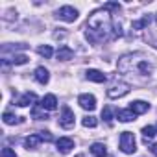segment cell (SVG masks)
I'll return each mask as SVG.
<instances>
[{
  "instance_id": "obj_7",
  "label": "cell",
  "mask_w": 157,
  "mask_h": 157,
  "mask_svg": "<svg viewBox=\"0 0 157 157\" xmlns=\"http://www.w3.org/2000/svg\"><path fill=\"white\" fill-rule=\"evenodd\" d=\"M78 104H80L85 111H94V107H96V98H94L93 94H80Z\"/></svg>"
},
{
  "instance_id": "obj_14",
  "label": "cell",
  "mask_w": 157,
  "mask_h": 157,
  "mask_svg": "<svg viewBox=\"0 0 157 157\" xmlns=\"http://www.w3.org/2000/svg\"><path fill=\"white\" fill-rule=\"evenodd\" d=\"M41 107L46 109V111H54V109H57V98H56L54 94H46V96L43 98V102H41Z\"/></svg>"
},
{
  "instance_id": "obj_4",
  "label": "cell",
  "mask_w": 157,
  "mask_h": 157,
  "mask_svg": "<svg viewBox=\"0 0 157 157\" xmlns=\"http://www.w3.org/2000/svg\"><path fill=\"white\" fill-rule=\"evenodd\" d=\"M129 89H131V85L129 83H126V82H115L109 89H107V96L109 98H122V96H126L128 93H129Z\"/></svg>"
},
{
  "instance_id": "obj_33",
  "label": "cell",
  "mask_w": 157,
  "mask_h": 157,
  "mask_svg": "<svg viewBox=\"0 0 157 157\" xmlns=\"http://www.w3.org/2000/svg\"><path fill=\"white\" fill-rule=\"evenodd\" d=\"M155 129H157V126H155Z\"/></svg>"
},
{
  "instance_id": "obj_8",
  "label": "cell",
  "mask_w": 157,
  "mask_h": 157,
  "mask_svg": "<svg viewBox=\"0 0 157 157\" xmlns=\"http://www.w3.org/2000/svg\"><path fill=\"white\" fill-rule=\"evenodd\" d=\"M56 144H57V150H59L61 153H68V151H72V148H74V140L68 139V137H61V139H57Z\"/></svg>"
},
{
  "instance_id": "obj_21",
  "label": "cell",
  "mask_w": 157,
  "mask_h": 157,
  "mask_svg": "<svg viewBox=\"0 0 157 157\" xmlns=\"http://www.w3.org/2000/svg\"><path fill=\"white\" fill-rule=\"evenodd\" d=\"M32 117H33V118H37V120H46V118H48V115L44 113V109L41 111V109H39V105H35V107H33Z\"/></svg>"
},
{
  "instance_id": "obj_3",
  "label": "cell",
  "mask_w": 157,
  "mask_h": 157,
  "mask_svg": "<svg viewBox=\"0 0 157 157\" xmlns=\"http://www.w3.org/2000/svg\"><path fill=\"white\" fill-rule=\"evenodd\" d=\"M120 150H122L124 153H128V155L135 153V150H137V140H135V135H133L131 131H124V133L120 135Z\"/></svg>"
},
{
  "instance_id": "obj_19",
  "label": "cell",
  "mask_w": 157,
  "mask_h": 157,
  "mask_svg": "<svg viewBox=\"0 0 157 157\" xmlns=\"http://www.w3.org/2000/svg\"><path fill=\"white\" fill-rule=\"evenodd\" d=\"M155 133H157L155 126H144V128H142V137H144V142H148V140H150Z\"/></svg>"
},
{
  "instance_id": "obj_11",
  "label": "cell",
  "mask_w": 157,
  "mask_h": 157,
  "mask_svg": "<svg viewBox=\"0 0 157 157\" xmlns=\"http://www.w3.org/2000/svg\"><path fill=\"white\" fill-rule=\"evenodd\" d=\"M41 142H43V139L39 137V133H33V135H30V137L24 139V148L26 150H37Z\"/></svg>"
},
{
  "instance_id": "obj_31",
  "label": "cell",
  "mask_w": 157,
  "mask_h": 157,
  "mask_svg": "<svg viewBox=\"0 0 157 157\" xmlns=\"http://www.w3.org/2000/svg\"><path fill=\"white\" fill-rule=\"evenodd\" d=\"M78 157H85V155H78Z\"/></svg>"
},
{
  "instance_id": "obj_22",
  "label": "cell",
  "mask_w": 157,
  "mask_h": 157,
  "mask_svg": "<svg viewBox=\"0 0 157 157\" xmlns=\"http://www.w3.org/2000/svg\"><path fill=\"white\" fill-rule=\"evenodd\" d=\"M102 118H104L107 124H113V111H111L109 105H105V107L102 109Z\"/></svg>"
},
{
  "instance_id": "obj_29",
  "label": "cell",
  "mask_w": 157,
  "mask_h": 157,
  "mask_svg": "<svg viewBox=\"0 0 157 157\" xmlns=\"http://www.w3.org/2000/svg\"><path fill=\"white\" fill-rule=\"evenodd\" d=\"M150 150H151V153H153V155H157V144H151V146H150Z\"/></svg>"
},
{
  "instance_id": "obj_10",
  "label": "cell",
  "mask_w": 157,
  "mask_h": 157,
  "mask_svg": "<svg viewBox=\"0 0 157 157\" xmlns=\"http://www.w3.org/2000/svg\"><path fill=\"white\" fill-rule=\"evenodd\" d=\"M35 102H37V94H35V93H24V94L17 100V105L28 107V105H33Z\"/></svg>"
},
{
  "instance_id": "obj_6",
  "label": "cell",
  "mask_w": 157,
  "mask_h": 157,
  "mask_svg": "<svg viewBox=\"0 0 157 157\" xmlns=\"http://www.w3.org/2000/svg\"><path fill=\"white\" fill-rule=\"evenodd\" d=\"M59 124H61V128H65V129H70V128L74 126V111H72L68 105H65V107L61 109Z\"/></svg>"
},
{
  "instance_id": "obj_17",
  "label": "cell",
  "mask_w": 157,
  "mask_h": 157,
  "mask_svg": "<svg viewBox=\"0 0 157 157\" xmlns=\"http://www.w3.org/2000/svg\"><path fill=\"white\" fill-rule=\"evenodd\" d=\"M91 153H93L94 157H107V150H105V146H104L102 142H94V144L91 146Z\"/></svg>"
},
{
  "instance_id": "obj_9",
  "label": "cell",
  "mask_w": 157,
  "mask_h": 157,
  "mask_svg": "<svg viewBox=\"0 0 157 157\" xmlns=\"http://www.w3.org/2000/svg\"><path fill=\"white\" fill-rule=\"evenodd\" d=\"M85 76H87V80H89V82H94V83H104V82L107 80L105 74L100 72V70H96V68H89V70L85 72Z\"/></svg>"
},
{
  "instance_id": "obj_2",
  "label": "cell",
  "mask_w": 157,
  "mask_h": 157,
  "mask_svg": "<svg viewBox=\"0 0 157 157\" xmlns=\"http://www.w3.org/2000/svg\"><path fill=\"white\" fill-rule=\"evenodd\" d=\"M118 70L120 72H133L135 70V72H139L142 76H150L151 70H153V67L140 54H135V56L128 54V56H124V57L118 59Z\"/></svg>"
},
{
  "instance_id": "obj_15",
  "label": "cell",
  "mask_w": 157,
  "mask_h": 157,
  "mask_svg": "<svg viewBox=\"0 0 157 157\" xmlns=\"http://www.w3.org/2000/svg\"><path fill=\"white\" fill-rule=\"evenodd\" d=\"M129 109H131L135 115H142V113H146V111L150 109V104H148V102H142V100H135V102H131Z\"/></svg>"
},
{
  "instance_id": "obj_24",
  "label": "cell",
  "mask_w": 157,
  "mask_h": 157,
  "mask_svg": "<svg viewBox=\"0 0 157 157\" xmlns=\"http://www.w3.org/2000/svg\"><path fill=\"white\" fill-rule=\"evenodd\" d=\"M82 124H83L85 128H96V124H98V120H96L94 117H91V115H89V117H85V118L82 120Z\"/></svg>"
},
{
  "instance_id": "obj_23",
  "label": "cell",
  "mask_w": 157,
  "mask_h": 157,
  "mask_svg": "<svg viewBox=\"0 0 157 157\" xmlns=\"http://www.w3.org/2000/svg\"><path fill=\"white\" fill-rule=\"evenodd\" d=\"M148 24H150V17L146 15V17H142L140 21L133 22V28H135V30H142V28H144V26H148Z\"/></svg>"
},
{
  "instance_id": "obj_26",
  "label": "cell",
  "mask_w": 157,
  "mask_h": 157,
  "mask_svg": "<svg viewBox=\"0 0 157 157\" xmlns=\"http://www.w3.org/2000/svg\"><path fill=\"white\" fill-rule=\"evenodd\" d=\"M104 10H107V11H118L120 10V4L118 2H107L104 6Z\"/></svg>"
},
{
  "instance_id": "obj_12",
  "label": "cell",
  "mask_w": 157,
  "mask_h": 157,
  "mask_svg": "<svg viewBox=\"0 0 157 157\" xmlns=\"http://www.w3.org/2000/svg\"><path fill=\"white\" fill-rule=\"evenodd\" d=\"M33 76H35V80H37L41 85H46L48 80H50V74H48V70H46L44 67H37L35 72H33Z\"/></svg>"
},
{
  "instance_id": "obj_16",
  "label": "cell",
  "mask_w": 157,
  "mask_h": 157,
  "mask_svg": "<svg viewBox=\"0 0 157 157\" xmlns=\"http://www.w3.org/2000/svg\"><path fill=\"white\" fill-rule=\"evenodd\" d=\"M117 118H118L120 122H133V120L137 118V115H135L131 109H118V111H117Z\"/></svg>"
},
{
  "instance_id": "obj_28",
  "label": "cell",
  "mask_w": 157,
  "mask_h": 157,
  "mask_svg": "<svg viewBox=\"0 0 157 157\" xmlns=\"http://www.w3.org/2000/svg\"><path fill=\"white\" fill-rule=\"evenodd\" d=\"M39 137L43 139V140H46V142H50L54 137H52V133L50 131H39Z\"/></svg>"
},
{
  "instance_id": "obj_20",
  "label": "cell",
  "mask_w": 157,
  "mask_h": 157,
  "mask_svg": "<svg viewBox=\"0 0 157 157\" xmlns=\"http://www.w3.org/2000/svg\"><path fill=\"white\" fill-rule=\"evenodd\" d=\"M37 52H39V56H43V57H52V54H54V50H52V46H48V44H41L39 48H37Z\"/></svg>"
},
{
  "instance_id": "obj_1",
  "label": "cell",
  "mask_w": 157,
  "mask_h": 157,
  "mask_svg": "<svg viewBox=\"0 0 157 157\" xmlns=\"http://www.w3.org/2000/svg\"><path fill=\"white\" fill-rule=\"evenodd\" d=\"M115 21L111 17V13L107 10H96L91 13L89 21H87V39L91 43H102L107 39L117 37L115 35Z\"/></svg>"
},
{
  "instance_id": "obj_18",
  "label": "cell",
  "mask_w": 157,
  "mask_h": 157,
  "mask_svg": "<svg viewBox=\"0 0 157 157\" xmlns=\"http://www.w3.org/2000/svg\"><path fill=\"white\" fill-rule=\"evenodd\" d=\"M4 124H8V126H13V124H19L21 122V117H17V115H13V113H4Z\"/></svg>"
},
{
  "instance_id": "obj_13",
  "label": "cell",
  "mask_w": 157,
  "mask_h": 157,
  "mask_svg": "<svg viewBox=\"0 0 157 157\" xmlns=\"http://www.w3.org/2000/svg\"><path fill=\"white\" fill-rule=\"evenodd\" d=\"M57 59L59 61H68V59H72L74 57V50L70 48V46H67V44H63V46H59V50H57Z\"/></svg>"
},
{
  "instance_id": "obj_5",
  "label": "cell",
  "mask_w": 157,
  "mask_h": 157,
  "mask_svg": "<svg viewBox=\"0 0 157 157\" xmlns=\"http://www.w3.org/2000/svg\"><path fill=\"white\" fill-rule=\"evenodd\" d=\"M56 17L59 21H65V22H74L78 19V10L72 8V6H61L57 11H56Z\"/></svg>"
},
{
  "instance_id": "obj_27",
  "label": "cell",
  "mask_w": 157,
  "mask_h": 157,
  "mask_svg": "<svg viewBox=\"0 0 157 157\" xmlns=\"http://www.w3.org/2000/svg\"><path fill=\"white\" fill-rule=\"evenodd\" d=\"M0 157H17V153H15L11 148H2V153H0Z\"/></svg>"
},
{
  "instance_id": "obj_25",
  "label": "cell",
  "mask_w": 157,
  "mask_h": 157,
  "mask_svg": "<svg viewBox=\"0 0 157 157\" xmlns=\"http://www.w3.org/2000/svg\"><path fill=\"white\" fill-rule=\"evenodd\" d=\"M11 63H13V65H24V63H28V56H24V54H19V56H13V59H11Z\"/></svg>"
},
{
  "instance_id": "obj_32",
  "label": "cell",
  "mask_w": 157,
  "mask_h": 157,
  "mask_svg": "<svg viewBox=\"0 0 157 157\" xmlns=\"http://www.w3.org/2000/svg\"><path fill=\"white\" fill-rule=\"evenodd\" d=\"M155 22H157V15H155Z\"/></svg>"
},
{
  "instance_id": "obj_30",
  "label": "cell",
  "mask_w": 157,
  "mask_h": 157,
  "mask_svg": "<svg viewBox=\"0 0 157 157\" xmlns=\"http://www.w3.org/2000/svg\"><path fill=\"white\" fill-rule=\"evenodd\" d=\"M153 46H155V48H157V41H155V44H153Z\"/></svg>"
}]
</instances>
